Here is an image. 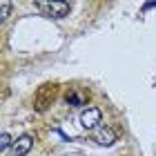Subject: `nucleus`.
<instances>
[{
	"mask_svg": "<svg viewBox=\"0 0 156 156\" xmlns=\"http://www.w3.org/2000/svg\"><path fill=\"white\" fill-rule=\"evenodd\" d=\"M36 7L45 13V16L56 18V20L69 16V11H72V5H69V2H38Z\"/></svg>",
	"mask_w": 156,
	"mask_h": 156,
	"instance_id": "1",
	"label": "nucleus"
},
{
	"mask_svg": "<svg viewBox=\"0 0 156 156\" xmlns=\"http://www.w3.org/2000/svg\"><path fill=\"white\" fill-rule=\"evenodd\" d=\"M101 109L98 107H87L80 112V125L85 127V129H98V123H101Z\"/></svg>",
	"mask_w": 156,
	"mask_h": 156,
	"instance_id": "2",
	"label": "nucleus"
},
{
	"mask_svg": "<svg viewBox=\"0 0 156 156\" xmlns=\"http://www.w3.org/2000/svg\"><path fill=\"white\" fill-rule=\"evenodd\" d=\"M94 140H96V145H101V147H112V145L116 143V132L112 129V127L101 125L94 132Z\"/></svg>",
	"mask_w": 156,
	"mask_h": 156,
	"instance_id": "3",
	"label": "nucleus"
},
{
	"mask_svg": "<svg viewBox=\"0 0 156 156\" xmlns=\"http://www.w3.org/2000/svg\"><path fill=\"white\" fill-rule=\"evenodd\" d=\"M31 145H34V138L29 136V134H23L20 138H16V140H13L11 152H13V156H25V154H29Z\"/></svg>",
	"mask_w": 156,
	"mask_h": 156,
	"instance_id": "4",
	"label": "nucleus"
},
{
	"mask_svg": "<svg viewBox=\"0 0 156 156\" xmlns=\"http://www.w3.org/2000/svg\"><path fill=\"white\" fill-rule=\"evenodd\" d=\"M9 145H11V136L7 132H2V136H0V150H7Z\"/></svg>",
	"mask_w": 156,
	"mask_h": 156,
	"instance_id": "5",
	"label": "nucleus"
},
{
	"mask_svg": "<svg viewBox=\"0 0 156 156\" xmlns=\"http://www.w3.org/2000/svg\"><path fill=\"white\" fill-rule=\"evenodd\" d=\"M67 103H74V105H83V98L76 94V91H72V94H67Z\"/></svg>",
	"mask_w": 156,
	"mask_h": 156,
	"instance_id": "6",
	"label": "nucleus"
},
{
	"mask_svg": "<svg viewBox=\"0 0 156 156\" xmlns=\"http://www.w3.org/2000/svg\"><path fill=\"white\" fill-rule=\"evenodd\" d=\"M0 9H2V16H0V20H7V16H9V9H11V5L9 2H0Z\"/></svg>",
	"mask_w": 156,
	"mask_h": 156,
	"instance_id": "7",
	"label": "nucleus"
}]
</instances>
